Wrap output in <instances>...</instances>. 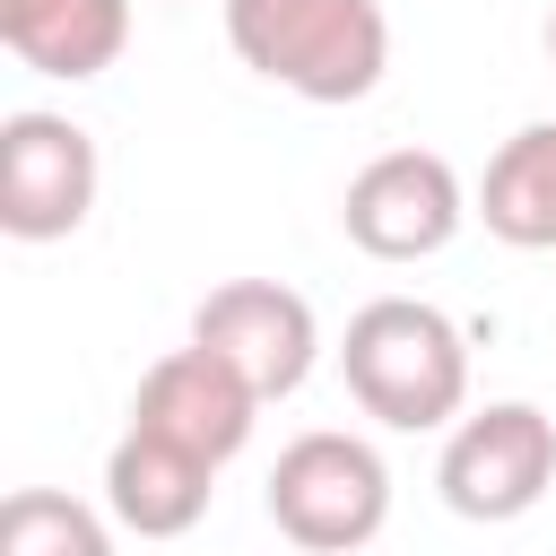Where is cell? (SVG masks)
I'll use <instances>...</instances> for the list:
<instances>
[{
	"instance_id": "obj_9",
	"label": "cell",
	"mask_w": 556,
	"mask_h": 556,
	"mask_svg": "<svg viewBox=\"0 0 556 556\" xmlns=\"http://www.w3.org/2000/svg\"><path fill=\"white\" fill-rule=\"evenodd\" d=\"M208 495H217V469L148 426H122V443L104 452V513L139 539H182L208 513Z\"/></svg>"
},
{
	"instance_id": "obj_13",
	"label": "cell",
	"mask_w": 556,
	"mask_h": 556,
	"mask_svg": "<svg viewBox=\"0 0 556 556\" xmlns=\"http://www.w3.org/2000/svg\"><path fill=\"white\" fill-rule=\"evenodd\" d=\"M547 61H556V17H547Z\"/></svg>"
},
{
	"instance_id": "obj_3",
	"label": "cell",
	"mask_w": 556,
	"mask_h": 556,
	"mask_svg": "<svg viewBox=\"0 0 556 556\" xmlns=\"http://www.w3.org/2000/svg\"><path fill=\"white\" fill-rule=\"evenodd\" d=\"M269 521L287 547L304 556H356L382 539L391 521V460L365 443V434H339V426H313L278 452L269 469Z\"/></svg>"
},
{
	"instance_id": "obj_11",
	"label": "cell",
	"mask_w": 556,
	"mask_h": 556,
	"mask_svg": "<svg viewBox=\"0 0 556 556\" xmlns=\"http://www.w3.org/2000/svg\"><path fill=\"white\" fill-rule=\"evenodd\" d=\"M478 217L513 252H556V122H521L478 182Z\"/></svg>"
},
{
	"instance_id": "obj_1",
	"label": "cell",
	"mask_w": 556,
	"mask_h": 556,
	"mask_svg": "<svg viewBox=\"0 0 556 556\" xmlns=\"http://www.w3.org/2000/svg\"><path fill=\"white\" fill-rule=\"evenodd\" d=\"M339 374L348 400L391 434H452L469 417V339L426 295H374L365 313H348Z\"/></svg>"
},
{
	"instance_id": "obj_6",
	"label": "cell",
	"mask_w": 556,
	"mask_h": 556,
	"mask_svg": "<svg viewBox=\"0 0 556 556\" xmlns=\"http://www.w3.org/2000/svg\"><path fill=\"white\" fill-rule=\"evenodd\" d=\"M96 191H104V165H96V139L70 113L26 104V113L0 122V235L61 243L96 217Z\"/></svg>"
},
{
	"instance_id": "obj_7",
	"label": "cell",
	"mask_w": 556,
	"mask_h": 556,
	"mask_svg": "<svg viewBox=\"0 0 556 556\" xmlns=\"http://www.w3.org/2000/svg\"><path fill=\"white\" fill-rule=\"evenodd\" d=\"M191 348L226 356L261 400H287V391H304V374H313V356H321V321H313V304H304L295 287H278V278H226V287L200 295Z\"/></svg>"
},
{
	"instance_id": "obj_4",
	"label": "cell",
	"mask_w": 556,
	"mask_h": 556,
	"mask_svg": "<svg viewBox=\"0 0 556 556\" xmlns=\"http://www.w3.org/2000/svg\"><path fill=\"white\" fill-rule=\"evenodd\" d=\"M434 486L460 521H521L556 486V417L539 400H486L443 434Z\"/></svg>"
},
{
	"instance_id": "obj_8",
	"label": "cell",
	"mask_w": 556,
	"mask_h": 556,
	"mask_svg": "<svg viewBox=\"0 0 556 556\" xmlns=\"http://www.w3.org/2000/svg\"><path fill=\"white\" fill-rule=\"evenodd\" d=\"M261 408H269V400H261L226 356H208V348H174V356H156V365L139 374V391H130V426L182 443V452L208 460V469H226V460L252 443Z\"/></svg>"
},
{
	"instance_id": "obj_2",
	"label": "cell",
	"mask_w": 556,
	"mask_h": 556,
	"mask_svg": "<svg viewBox=\"0 0 556 556\" xmlns=\"http://www.w3.org/2000/svg\"><path fill=\"white\" fill-rule=\"evenodd\" d=\"M226 43L252 78L304 104H365L391 70L382 0H226Z\"/></svg>"
},
{
	"instance_id": "obj_12",
	"label": "cell",
	"mask_w": 556,
	"mask_h": 556,
	"mask_svg": "<svg viewBox=\"0 0 556 556\" xmlns=\"http://www.w3.org/2000/svg\"><path fill=\"white\" fill-rule=\"evenodd\" d=\"M0 556H113V521L61 486H17L0 504Z\"/></svg>"
},
{
	"instance_id": "obj_10",
	"label": "cell",
	"mask_w": 556,
	"mask_h": 556,
	"mask_svg": "<svg viewBox=\"0 0 556 556\" xmlns=\"http://www.w3.org/2000/svg\"><path fill=\"white\" fill-rule=\"evenodd\" d=\"M0 43L35 78H104L130 43V0H0Z\"/></svg>"
},
{
	"instance_id": "obj_5",
	"label": "cell",
	"mask_w": 556,
	"mask_h": 556,
	"mask_svg": "<svg viewBox=\"0 0 556 556\" xmlns=\"http://www.w3.org/2000/svg\"><path fill=\"white\" fill-rule=\"evenodd\" d=\"M469 217H478V200L460 191L452 156H434V148H382L339 191V226L374 261H434Z\"/></svg>"
}]
</instances>
